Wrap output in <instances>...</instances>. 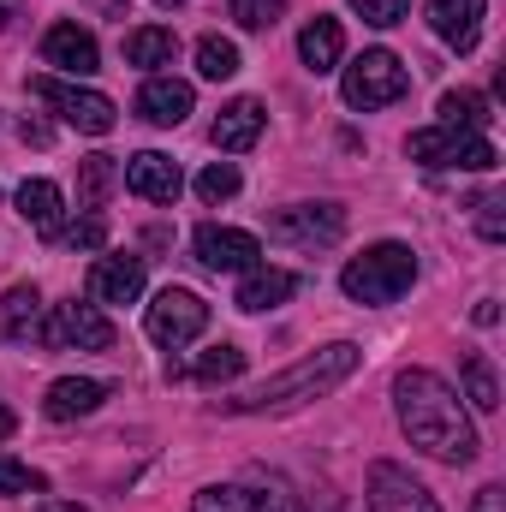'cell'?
I'll use <instances>...</instances> for the list:
<instances>
[{
    "label": "cell",
    "mask_w": 506,
    "mask_h": 512,
    "mask_svg": "<svg viewBox=\"0 0 506 512\" xmlns=\"http://www.w3.org/2000/svg\"><path fill=\"white\" fill-rule=\"evenodd\" d=\"M18 215L42 233V239H60V215H66V197L54 179H24L18 185Z\"/></svg>",
    "instance_id": "obj_20"
},
{
    "label": "cell",
    "mask_w": 506,
    "mask_h": 512,
    "mask_svg": "<svg viewBox=\"0 0 506 512\" xmlns=\"http://www.w3.org/2000/svg\"><path fill=\"white\" fill-rule=\"evenodd\" d=\"M358 346L352 340H334V346H322V352H310V358H298L292 370H280V376H268V382L245 393V399H227V411H245V417H268V411H292V405H304V399H316V393H328V387H340L352 370H358Z\"/></svg>",
    "instance_id": "obj_2"
},
{
    "label": "cell",
    "mask_w": 506,
    "mask_h": 512,
    "mask_svg": "<svg viewBox=\"0 0 506 512\" xmlns=\"http://www.w3.org/2000/svg\"><path fill=\"white\" fill-rule=\"evenodd\" d=\"M120 185V167H114V155H84V167H78V209H102L108 203V191Z\"/></svg>",
    "instance_id": "obj_24"
},
{
    "label": "cell",
    "mask_w": 506,
    "mask_h": 512,
    "mask_svg": "<svg viewBox=\"0 0 506 512\" xmlns=\"http://www.w3.org/2000/svg\"><path fill=\"white\" fill-rule=\"evenodd\" d=\"M245 60H239V42H227V36H203L197 42V72L209 78V84H221V78H233Z\"/></svg>",
    "instance_id": "obj_27"
},
{
    "label": "cell",
    "mask_w": 506,
    "mask_h": 512,
    "mask_svg": "<svg viewBox=\"0 0 506 512\" xmlns=\"http://www.w3.org/2000/svg\"><path fill=\"white\" fill-rule=\"evenodd\" d=\"M12 429H18V417H12V411H6V405H0V441H6V435H12Z\"/></svg>",
    "instance_id": "obj_41"
},
{
    "label": "cell",
    "mask_w": 506,
    "mask_h": 512,
    "mask_svg": "<svg viewBox=\"0 0 506 512\" xmlns=\"http://www.w3.org/2000/svg\"><path fill=\"white\" fill-rule=\"evenodd\" d=\"M143 328H149V340H155V346L179 352V346H191V340L209 328V304H203L191 286H167V292H155V304H149Z\"/></svg>",
    "instance_id": "obj_8"
},
{
    "label": "cell",
    "mask_w": 506,
    "mask_h": 512,
    "mask_svg": "<svg viewBox=\"0 0 506 512\" xmlns=\"http://www.w3.org/2000/svg\"><path fill=\"white\" fill-rule=\"evenodd\" d=\"M36 340H42L48 352H108V346H114V322L102 316V304L66 298V304L48 310V322H42Z\"/></svg>",
    "instance_id": "obj_6"
},
{
    "label": "cell",
    "mask_w": 506,
    "mask_h": 512,
    "mask_svg": "<svg viewBox=\"0 0 506 512\" xmlns=\"http://www.w3.org/2000/svg\"><path fill=\"white\" fill-rule=\"evenodd\" d=\"M48 483H42V471H30V465H18L12 453H0V495H42Z\"/></svg>",
    "instance_id": "obj_32"
},
{
    "label": "cell",
    "mask_w": 506,
    "mask_h": 512,
    "mask_svg": "<svg viewBox=\"0 0 506 512\" xmlns=\"http://www.w3.org/2000/svg\"><path fill=\"white\" fill-rule=\"evenodd\" d=\"M268 239H280L292 251H328L346 239V209L340 203H292L268 221Z\"/></svg>",
    "instance_id": "obj_7"
},
{
    "label": "cell",
    "mask_w": 506,
    "mask_h": 512,
    "mask_svg": "<svg viewBox=\"0 0 506 512\" xmlns=\"http://www.w3.org/2000/svg\"><path fill=\"white\" fill-rule=\"evenodd\" d=\"M191 84L185 78H149L143 90H137V114L149 120V126H185V114H191Z\"/></svg>",
    "instance_id": "obj_17"
},
{
    "label": "cell",
    "mask_w": 506,
    "mask_h": 512,
    "mask_svg": "<svg viewBox=\"0 0 506 512\" xmlns=\"http://www.w3.org/2000/svg\"><path fill=\"white\" fill-rule=\"evenodd\" d=\"M245 489H251L256 512H310V507H304V495H298V489H292L280 471H262V465H256Z\"/></svg>",
    "instance_id": "obj_25"
},
{
    "label": "cell",
    "mask_w": 506,
    "mask_h": 512,
    "mask_svg": "<svg viewBox=\"0 0 506 512\" xmlns=\"http://www.w3.org/2000/svg\"><path fill=\"white\" fill-rule=\"evenodd\" d=\"M30 96L48 102L66 126L90 131V137H108V131L120 126V108L102 90H78V84H60V78H30Z\"/></svg>",
    "instance_id": "obj_9"
},
{
    "label": "cell",
    "mask_w": 506,
    "mask_h": 512,
    "mask_svg": "<svg viewBox=\"0 0 506 512\" xmlns=\"http://www.w3.org/2000/svg\"><path fill=\"white\" fill-rule=\"evenodd\" d=\"M393 411H399V429L417 453L441 459V465H471L483 453L459 393L441 382L435 370H399L393 376Z\"/></svg>",
    "instance_id": "obj_1"
},
{
    "label": "cell",
    "mask_w": 506,
    "mask_h": 512,
    "mask_svg": "<svg viewBox=\"0 0 506 512\" xmlns=\"http://www.w3.org/2000/svg\"><path fill=\"white\" fill-rule=\"evenodd\" d=\"M340 54H346V30H340V18H310L304 30H298V60L322 78V72H334L340 66Z\"/></svg>",
    "instance_id": "obj_18"
},
{
    "label": "cell",
    "mask_w": 506,
    "mask_h": 512,
    "mask_svg": "<svg viewBox=\"0 0 506 512\" xmlns=\"http://www.w3.org/2000/svg\"><path fill=\"white\" fill-rule=\"evenodd\" d=\"M12 18H18V0H0V30H6Z\"/></svg>",
    "instance_id": "obj_42"
},
{
    "label": "cell",
    "mask_w": 506,
    "mask_h": 512,
    "mask_svg": "<svg viewBox=\"0 0 506 512\" xmlns=\"http://www.w3.org/2000/svg\"><path fill=\"white\" fill-rule=\"evenodd\" d=\"M42 60L60 66V72H72V78H90V72L102 66V48H96L90 30H78V24H54V30L42 36Z\"/></svg>",
    "instance_id": "obj_13"
},
{
    "label": "cell",
    "mask_w": 506,
    "mask_h": 512,
    "mask_svg": "<svg viewBox=\"0 0 506 512\" xmlns=\"http://www.w3.org/2000/svg\"><path fill=\"white\" fill-rule=\"evenodd\" d=\"M173 54H179V36H173V30H161V24H143V30H131V36H126V60H131V66H143V72L173 66Z\"/></svg>",
    "instance_id": "obj_23"
},
{
    "label": "cell",
    "mask_w": 506,
    "mask_h": 512,
    "mask_svg": "<svg viewBox=\"0 0 506 512\" xmlns=\"http://www.w3.org/2000/svg\"><path fill=\"white\" fill-rule=\"evenodd\" d=\"M405 90H411V72H405L399 54H387V48H364V54L346 66V78H340V96H346V108H358V114H376V108L405 102Z\"/></svg>",
    "instance_id": "obj_4"
},
{
    "label": "cell",
    "mask_w": 506,
    "mask_h": 512,
    "mask_svg": "<svg viewBox=\"0 0 506 512\" xmlns=\"http://www.w3.org/2000/svg\"><path fill=\"white\" fill-rule=\"evenodd\" d=\"M42 334V292L36 286H12L0 298V340L6 346H30Z\"/></svg>",
    "instance_id": "obj_19"
},
{
    "label": "cell",
    "mask_w": 506,
    "mask_h": 512,
    "mask_svg": "<svg viewBox=\"0 0 506 512\" xmlns=\"http://www.w3.org/2000/svg\"><path fill=\"white\" fill-rule=\"evenodd\" d=\"M239 370H245V352H239V346H227V340H221V346H209V352L197 358V382H203V387L233 382Z\"/></svg>",
    "instance_id": "obj_29"
},
{
    "label": "cell",
    "mask_w": 506,
    "mask_h": 512,
    "mask_svg": "<svg viewBox=\"0 0 506 512\" xmlns=\"http://www.w3.org/2000/svg\"><path fill=\"white\" fill-rule=\"evenodd\" d=\"M191 251H197V262H203L209 274H251L262 245H256L251 233H239V227H215V221H209V227H197Z\"/></svg>",
    "instance_id": "obj_11"
},
{
    "label": "cell",
    "mask_w": 506,
    "mask_h": 512,
    "mask_svg": "<svg viewBox=\"0 0 506 512\" xmlns=\"http://www.w3.org/2000/svg\"><path fill=\"white\" fill-rule=\"evenodd\" d=\"M143 292V256H96L90 262V304H131Z\"/></svg>",
    "instance_id": "obj_14"
},
{
    "label": "cell",
    "mask_w": 506,
    "mask_h": 512,
    "mask_svg": "<svg viewBox=\"0 0 506 512\" xmlns=\"http://www.w3.org/2000/svg\"><path fill=\"white\" fill-rule=\"evenodd\" d=\"M429 30H435L453 54H471L477 36H483V0H435V6H429Z\"/></svg>",
    "instance_id": "obj_15"
},
{
    "label": "cell",
    "mask_w": 506,
    "mask_h": 512,
    "mask_svg": "<svg viewBox=\"0 0 506 512\" xmlns=\"http://www.w3.org/2000/svg\"><path fill=\"white\" fill-rule=\"evenodd\" d=\"M292 292H298V274H286V268H262V262H256L251 274L239 280V298H233V304H239V310H251V316H262V310L286 304Z\"/></svg>",
    "instance_id": "obj_21"
},
{
    "label": "cell",
    "mask_w": 506,
    "mask_h": 512,
    "mask_svg": "<svg viewBox=\"0 0 506 512\" xmlns=\"http://www.w3.org/2000/svg\"><path fill=\"white\" fill-rule=\"evenodd\" d=\"M411 280H417V256H411V245H393V239L370 245L364 256H352L346 274H340L352 304H393V298L411 292Z\"/></svg>",
    "instance_id": "obj_3"
},
{
    "label": "cell",
    "mask_w": 506,
    "mask_h": 512,
    "mask_svg": "<svg viewBox=\"0 0 506 512\" xmlns=\"http://www.w3.org/2000/svg\"><path fill=\"white\" fill-rule=\"evenodd\" d=\"M471 512H506V489H501V483L477 489V501H471Z\"/></svg>",
    "instance_id": "obj_37"
},
{
    "label": "cell",
    "mask_w": 506,
    "mask_h": 512,
    "mask_svg": "<svg viewBox=\"0 0 506 512\" xmlns=\"http://www.w3.org/2000/svg\"><path fill=\"white\" fill-rule=\"evenodd\" d=\"M465 399H471L477 411H495V405H501V382H495V364H489L483 352H471V358H465Z\"/></svg>",
    "instance_id": "obj_28"
},
{
    "label": "cell",
    "mask_w": 506,
    "mask_h": 512,
    "mask_svg": "<svg viewBox=\"0 0 506 512\" xmlns=\"http://www.w3.org/2000/svg\"><path fill=\"white\" fill-rule=\"evenodd\" d=\"M191 512H256L251 489H233V483H215V489H197Z\"/></svg>",
    "instance_id": "obj_31"
},
{
    "label": "cell",
    "mask_w": 506,
    "mask_h": 512,
    "mask_svg": "<svg viewBox=\"0 0 506 512\" xmlns=\"http://www.w3.org/2000/svg\"><path fill=\"white\" fill-rule=\"evenodd\" d=\"M352 12H358L364 24H376V30H387V24H399V18L411 12V0H352Z\"/></svg>",
    "instance_id": "obj_36"
},
{
    "label": "cell",
    "mask_w": 506,
    "mask_h": 512,
    "mask_svg": "<svg viewBox=\"0 0 506 512\" xmlns=\"http://www.w3.org/2000/svg\"><path fill=\"white\" fill-rule=\"evenodd\" d=\"M489 96H477V90H447L441 96V126L453 131H489Z\"/></svg>",
    "instance_id": "obj_26"
},
{
    "label": "cell",
    "mask_w": 506,
    "mask_h": 512,
    "mask_svg": "<svg viewBox=\"0 0 506 512\" xmlns=\"http://www.w3.org/2000/svg\"><path fill=\"white\" fill-rule=\"evenodd\" d=\"M405 155L423 167H465V173H489L495 167V143L483 131H453V126H429L405 137Z\"/></svg>",
    "instance_id": "obj_5"
},
{
    "label": "cell",
    "mask_w": 506,
    "mask_h": 512,
    "mask_svg": "<svg viewBox=\"0 0 506 512\" xmlns=\"http://www.w3.org/2000/svg\"><path fill=\"white\" fill-rule=\"evenodd\" d=\"M262 102H251V96H239V102H227L221 114H215V126H209V137H215V149L221 155H245L256 137H262Z\"/></svg>",
    "instance_id": "obj_16"
},
{
    "label": "cell",
    "mask_w": 506,
    "mask_h": 512,
    "mask_svg": "<svg viewBox=\"0 0 506 512\" xmlns=\"http://www.w3.org/2000/svg\"><path fill=\"white\" fill-rule=\"evenodd\" d=\"M36 512H90V507H78V501H36Z\"/></svg>",
    "instance_id": "obj_40"
},
{
    "label": "cell",
    "mask_w": 506,
    "mask_h": 512,
    "mask_svg": "<svg viewBox=\"0 0 506 512\" xmlns=\"http://www.w3.org/2000/svg\"><path fill=\"white\" fill-rule=\"evenodd\" d=\"M197 197H203V203H227V197H239V167H233V161H209V167L197 173Z\"/></svg>",
    "instance_id": "obj_30"
},
{
    "label": "cell",
    "mask_w": 506,
    "mask_h": 512,
    "mask_svg": "<svg viewBox=\"0 0 506 512\" xmlns=\"http://www.w3.org/2000/svg\"><path fill=\"white\" fill-rule=\"evenodd\" d=\"M120 179H126L131 197H143V203H173V197L185 191V173H179V161H173V155H161V149H143V155H131Z\"/></svg>",
    "instance_id": "obj_12"
},
{
    "label": "cell",
    "mask_w": 506,
    "mask_h": 512,
    "mask_svg": "<svg viewBox=\"0 0 506 512\" xmlns=\"http://www.w3.org/2000/svg\"><path fill=\"white\" fill-rule=\"evenodd\" d=\"M18 137H24V143H36V149H48V143H54V131L42 126V120H18Z\"/></svg>",
    "instance_id": "obj_38"
},
{
    "label": "cell",
    "mask_w": 506,
    "mask_h": 512,
    "mask_svg": "<svg viewBox=\"0 0 506 512\" xmlns=\"http://www.w3.org/2000/svg\"><path fill=\"white\" fill-rule=\"evenodd\" d=\"M280 12H286V0H233V18H239L245 30H274Z\"/></svg>",
    "instance_id": "obj_34"
},
{
    "label": "cell",
    "mask_w": 506,
    "mask_h": 512,
    "mask_svg": "<svg viewBox=\"0 0 506 512\" xmlns=\"http://www.w3.org/2000/svg\"><path fill=\"white\" fill-rule=\"evenodd\" d=\"M102 399H108V387H102V382H84V376H60V382L48 387L42 411H48L54 423H72V417H90Z\"/></svg>",
    "instance_id": "obj_22"
},
{
    "label": "cell",
    "mask_w": 506,
    "mask_h": 512,
    "mask_svg": "<svg viewBox=\"0 0 506 512\" xmlns=\"http://www.w3.org/2000/svg\"><path fill=\"white\" fill-rule=\"evenodd\" d=\"M471 322H477V328H495V322H501V304H495V298H483V304L471 310Z\"/></svg>",
    "instance_id": "obj_39"
},
{
    "label": "cell",
    "mask_w": 506,
    "mask_h": 512,
    "mask_svg": "<svg viewBox=\"0 0 506 512\" xmlns=\"http://www.w3.org/2000/svg\"><path fill=\"white\" fill-rule=\"evenodd\" d=\"M477 233H483L489 245L506 239V191H489V197L477 203Z\"/></svg>",
    "instance_id": "obj_35"
},
{
    "label": "cell",
    "mask_w": 506,
    "mask_h": 512,
    "mask_svg": "<svg viewBox=\"0 0 506 512\" xmlns=\"http://www.w3.org/2000/svg\"><path fill=\"white\" fill-rule=\"evenodd\" d=\"M60 245H72V251H102V245H108V221H102V215H84V221L60 227Z\"/></svg>",
    "instance_id": "obj_33"
},
{
    "label": "cell",
    "mask_w": 506,
    "mask_h": 512,
    "mask_svg": "<svg viewBox=\"0 0 506 512\" xmlns=\"http://www.w3.org/2000/svg\"><path fill=\"white\" fill-rule=\"evenodd\" d=\"M364 512H441V501L393 459L370 465V483H364Z\"/></svg>",
    "instance_id": "obj_10"
},
{
    "label": "cell",
    "mask_w": 506,
    "mask_h": 512,
    "mask_svg": "<svg viewBox=\"0 0 506 512\" xmlns=\"http://www.w3.org/2000/svg\"><path fill=\"white\" fill-rule=\"evenodd\" d=\"M155 6H167V12H173V6H185V0H155Z\"/></svg>",
    "instance_id": "obj_43"
}]
</instances>
